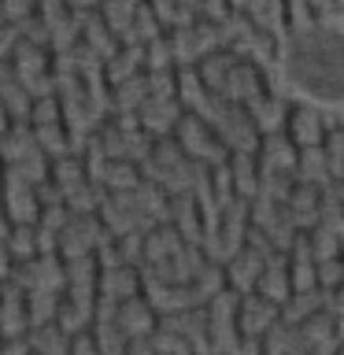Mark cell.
I'll return each mask as SVG.
<instances>
[{"label":"cell","instance_id":"obj_11","mask_svg":"<svg viewBox=\"0 0 344 355\" xmlns=\"http://www.w3.org/2000/svg\"><path fill=\"white\" fill-rule=\"evenodd\" d=\"M233 182L241 185V193H244V196H248L252 189H255V171H252V159H248V152L233 155Z\"/></svg>","mask_w":344,"mask_h":355},{"label":"cell","instance_id":"obj_6","mask_svg":"<svg viewBox=\"0 0 344 355\" xmlns=\"http://www.w3.org/2000/svg\"><path fill=\"white\" fill-rule=\"evenodd\" d=\"M270 322H274V304H266V300H244V307H241V326L244 333H263V329H270Z\"/></svg>","mask_w":344,"mask_h":355},{"label":"cell","instance_id":"obj_3","mask_svg":"<svg viewBox=\"0 0 344 355\" xmlns=\"http://www.w3.org/2000/svg\"><path fill=\"white\" fill-rule=\"evenodd\" d=\"M115 326H119L122 337H130V340L148 337V333H152V304H148V300H137V296H126V300H122V307H119Z\"/></svg>","mask_w":344,"mask_h":355},{"label":"cell","instance_id":"obj_12","mask_svg":"<svg viewBox=\"0 0 344 355\" xmlns=\"http://www.w3.org/2000/svg\"><path fill=\"white\" fill-rule=\"evenodd\" d=\"M37 144H44V152H60L67 148V137L60 133V126L55 122H44V126H37Z\"/></svg>","mask_w":344,"mask_h":355},{"label":"cell","instance_id":"obj_18","mask_svg":"<svg viewBox=\"0 0 344 355\" xmlns=\"http://www.w3.org/2000/svg\"><path fill=\"white\" fill-rule=\"evenodd\" d=\"M329 159H333V174H344V137L341 133H333V141H329Z\"/></svg>","mask_w":344,"mask_h":355},{"label":"cell","instance_id":"obj_1","mask_svg":"<svg viewBox=\"0 0 344 355\" xmlns=\"http://www.w3.org/2000/svg\"><path fill=\"white\" fill-rule=\"evenodd\" d=\"M285 67L293 82L337 100V89H344V19H318L296 26L285 44Z\"/></svg>","mask_w":344,"mask_h":355},{"label":"cell","instance_id":"obj_10","mask_svg":"<svg viewBox=\"0 0 344 355\" xmlns=\"http://www.w3.org/2000/svg\"><path fill=\"white\" fill-rule=\"evenodd\" d=\"M22 304H19V293L15 288H8L4 293V304H0V329L8 333V337H15V333L22 329Z\"/></svg>","mask_w":344,"mask_h":355},{"label":"cell","instance_id":"obj_2","mask_svg":"<svg viewBox=\"0 0 344 355\" xmlns=\"http://www.w3.org/2000/svg\"><path fill=\"white\" fill-rule=\"evenodd\" d=\"M178 141H182L185 148L196 155V159H211V163H222V159H226L222 141H218L196 115H182V119H178Z\"/></svg>","mask_w":344,"mask_h":355},{"label":"cell","instance_id":"obj_14","mask_svg":"<svg viewBox=\"0 0 344 355\" xmlns=\"http://www.w3.org/2000/svg\"><path fill=\"white\" fill-rule=\"evenodd\" d=\"M78 178H82V166H78V163L63 159L60 166H55V182L63 185V193H71V189H78V185H82V182H78Z\"/></svg>","mask_w":344,"mask_h":355},{"label":"cell","instance_id":"obj_13","mask_svg":"<svg viewBox=\"0 0 344 355\" xmlns=\"http://www.w3.org/2000/svg\"><path fill=\"white\" fill-rule=\"evenodd\" d=\"M8 248H11V255H19V259H30V252H33V233H30V226H22V230H15L8 237Z\"/></svg>","mask_w":344,"mask_h":355},{"label":"cell","instance_id":"obj_5","mask_svg":"<svg viewBox=\"0 0 344 355\" xmlns=\"http://www.w3.org/2000/svg\"><path fill=\"white\" fill-rule=\"evenodd\" d=\"M259 288H263V296L270 300V304H285L289 300V274H285V263L270 259V266L266 270H259Z\"/></svg>","mask_w":344,"mask_h":355},{"label":"cell","instance_id":"obj_8","mask_svg":"<svg viewBox=\"0 0 344 355\" xmlns=\"http://www.w3.org/2000/svg\"><path fill=\"white\" fill-rule=\"evenodd\" d=\"M182 233H174V230H160V233H152L148 241H144V255H148L152 263H163V259H171V255L182 248Z\"/></svg>","mask_w":344,"mask_h":355},{"label":"cell","instance_id":"obj_20","mask_svg":"<svg viewBox=\"0 0 344 355\" xmlns=\"http://www.w3.org/2000/svg\"><path fill=\"white\" fill-rule=\"evenodd\" d=\"M4 115H8V111H4V104H0V133H4V126H8V122H4Z\"/></svg>","mask_w":344,"mask_h":355},{"label":"cell","instance_id":"obj_19","mask_svg":"<svg viewBox=\"0 0 344 355\" xmlns=\"http://www.w3.org/2000/svg\"><path fill=\"white\" fill-rule=\"evenodd\" d=\"M71 355H100V348H96V340H89L85 333L74 340V348H71Z\"/></svg>","mask_w":344,"mask_h":355},{"label":"cell","instance_id":"obj_4","mask_svg":"<svg viewBox=\"0 0 344 355\" xmlns=\"http://www.w3.org/2000/svg\"><path fill=\"white\" fill-rule=\"evenodd\" d=\"M289 126H293V141L300 144V148H318L322 137H326V130H322V119L315 115V111H293L289 115Z\"/></svg>","mask_w":344,"mask_h":355},{"label":"cell","instance_id":"obj_9","mask_svg":"<svg viewBox=\"0 0 344 355\" xmlns=\"http://www.w3.org/2000/svg\"><path fill=\"white\" fill-rule=\"evenodd\" d=\"M259 270H263V259L255 252H241L237 259H233V270H230V277H233V285H241V288H248L255 277H259Z\"/></svg>","mask_w":344,"mask_h":355},{"label":"cell","instance_id":"obj_7","mask_svg":"<svg viewBox=\"0 0 344 355\" xmlns=\"http://www.w3.org/2000/svg\"><path fill=\"white\" fill-rule=\"evenodd\" d=\"M93 233L96 226H89V222H74V226H67L63 233V252L71 255V259H78V255H89V248H93Z\"/></svg>","mask_w":344,"mask_h":355},{"label":"cell","instance_id":"obj_21","mask_svg":"<svg viewBox=\"0 0 344 355\" xmlns=\"http://www.w3.org/2000/svg\"><path fill=\"white\" fill-rule=\"evenodd\" d=\"M4 270H8V255L0 252V274H4Z\"/></svg>","mask_w":344,"mask_h":355},{"label":"cell","instance_id":"obj_16","mask_svg":"<svg viewBox=\"0 0 344 355\" xmlns=\"http://www.w3.org/2000/svg\"><path fill=\"white\" fill-rule=\"evenodd\" d=\"M37 355H67V344H63V337H60V329H49V333L37 340Z\"/></svg>","mask_w":344,"mask_h":355},{"label":"cell","instance_id":"obj_17","mask_svg":"<svg viewBox=\"0 0 344 355\" xmlns=\"http://www.w3.org/2000/svg\"><path fill=\"white\" fill-rule=\"evenodd\" d=\"M33 122L44 126V122H60V104L55 100H41L37 107H33Z\"/></svg>","mask_w":344,"mask_h":355},{"label":"cell","instance_id":"obj_15","mask_svg":"<svg viewBox=\"0 0 344 355\" xmlns=\"http://www.w3.org/2000/svg\"><path fill=\"white\" fill-rule=\"evenodd\" d=\"M104 178H108V185H115V189H133V185H137V178H133V171L126 163H122V166H115V163L104 166Z\"/></svg>","mask_w":344,"mask_h":355}]
</instances>
